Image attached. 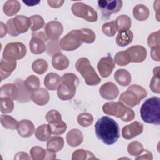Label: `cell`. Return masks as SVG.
<instances>
[{"label":"cell","instance_id":"6da1fadb","mask_svg":"<svg viewBox=\"0 0 160 160\" xmlns=\"http://www.w3.org/2000/svg\"><path fill=\"white\" fill-rule=\"evenodd\" d=\"M94 128L97 138L106 145L114 144L120 137L118 124L108 116H102L99 119Z\"/></svg>","mask_w":160,"mask_h":160},{"label":"cell","instance_id":"7a4b0ae2","mask_svg":"<svg viewBox=\"0 0 160 160\" xmlns=\"http://www.w3.org/2000/svg\"><path fill=\"white\" fill-rule=\"evenodd\" d=\"M159 97H151L145 101L140 109L142 119L149 124L159 125L160 123Z\"/></svg>","mask_w":160,"mask_h":160},{"label":"cell","instance_id":"3957f363","mask_svg":"<svg viewBox=\"0 0 160 160\" xmlns=\"http://www.w3.org/2000/svg\"><path fill=\"white\" fill-rule=\"evenodd\" d=\"M79 81L74 73H66L61 77V82L58 88V98L62 101L71 99L75 95Z\"/></svg>","mask_w":160,"mask_h":160},{"label":"cell","instance_id":"277c9868","mask_svg":"<svg viewBox=\"0 0 160 160\" xmlns=\"http://www.w3.org/2000/svg\"><path fill=\"white\" fill-rule=\"evenodd\" d=\"M102 111L106 114L116 116L124 122H129L135 117L133 110L120 101L105 103L102 106Z\"/></svg>","mask_w":160,"mask_h":160},{"label":"cell","instance_id":"5b68a950","mask_svg":"<svg viewBox=\"0 0 160 160\" xmlns=\"http://www.w3.org/2000/svg\"><path fill=\"white\" fill-rule=\"evenodd\" d=\"M76 70L84 78L85 82L89 86H96L101 82V79L97 74L94 68L91 65L86 58H81L76 62Z\"/></svg>","mask_w":160,"mask_h":160},{"label":"cell","instance_id":"8992f818","mask_svg":"<svg viewBox=\"0 0 160 160\" xmlns=\"http://www.w3.org/2000/svg\"><path fill=\"white\" fill-rule=\"evenodd\" d=\"M73 14L82 18L88 22H96L98 20V13L93 8L81 2L74 3L71 6Z\"/></svg>","mask_w":160,"mask_h":160},{"label":"cell","instance_id":"52a82bcc","mask_svg":"<svg viewBox=\"0 0 160 160\" xmlns=\"http://www.w3.org/2000/svg\"><path fill=\"white\" fill-rule=\"evenodd\" d=\"M25 45L20 42H9L4 49L2 56L4 59L9 61H16L23 58L26 54Z\"/></svg>","mask_w":160,"mask_h":160},{"label":"cell","instance_id":"ba28073f","mask_svg":"<svg viewBox=\"0 0 160 160\" xmlns=\"http://www.w3.org/2000/svg\"><path fill=\"white\" fill-rule=\"evenodd\" d=\"M82 41L79 29L72 30L64 36L59 42L60 48L66 51H74L82 45Z\"/></svg>","mask_w":160,"mask_h":160},{"label":"cell","instance_id":"9c48e42d","mask_svg":"<svg viewBox=\"0 0 160 160\" xmlns=\"http://www.w3.org/2000/svg\"><path fill=\"white\" fill-rule=\"evenodd\" d=\"M98 4L101 10L102 17L108 19L112 14L119 11L122 6V1L121 0H100L98 1Z\"/></svg>","mask_w":160,"mask_h":160},{"label":"cell","instance_id":"30bf717a","mask_svg":"<svg viewBox=\"0 0 160 160\" xmlns=\"http://www.w3.org/2000/svg\"><path fill=\"white\" fill-rule=\"evenodd\" d=\"M44 30L48 39L55 41L58 40L62 34L63 32V26L59 21H51L46 24Z\"/></svg>","mask_w":160,"mask_h":160},{"label":"cell","instance_id":"8fae6325","mask_svg":"<svg viewBox=\"0 0 160 160\" xmlns=\"http://www.w3.org/2000/svg\"><path fill=\"white\" fill-rule=\"evenodd\" d=\"M132 62H142L147 56V51L146 48L140 45L132 46L128 48L126 51Z\"/></svg>","mask_w":160,"mask_h":160},{"label":"cell","instance_id":"7c38bea8","mask_svg":"<svg viewBox=\"0 0 160 160\" xmlns=\"http://www.w3.org/2000/svg\"><path fill=\"white\" fill-rule=\"evenodd\" d=\"M115 67L114 60L111 56L102 58L98 62V69L102 78L108 77Z\"/></svg>","mask_w":160,"mask_h":160},{"label":"cell","instance_id":"4fadbf2b","mask_svg":"<svg viewBox=\"0 0 160 160\" xmlns=\"http://www.w3.org/2000/svg\"><path fill=\"white\" fill-rule=\"evenodd\" d=\"M143 131V125L138 121H134L123 127L122 136L126 139H131L139 135Z\"/></svg>","mask_w":160,"mask_h":160},{"label":"cell","instance_id":"5bb4252c","mask_svg":"<svg viewBox=\"0 0 160 160\" xmlns=\"http://www.w3.org/2000/svg\"><path fill=\"white\" fill-rule=\"evenodd\" d=\"M99 94L105 99L112 100L119 95V89L114 83L107 82L100 87Z\"/></svg>","mask_w":160,"mask_h":160},{"label":"cell","instance_id":"9a60e30c","mask_svg":"<svg viewBox=\"0 0 160 160\" xmlns=\"http://www.w3.org/2000/svg\"><path fill=\"white\" fill-rule=\"evenodd\" d=\"M16 129L18 134L21 137L29 138L33 134L35 131V128L31 121L23 119L18 122Z\"/></svg>","mask_w":160,"mask_h":160},{"label":"cell","instance_id":"2e32d148","mask_svg":"<svg viewBox=\"0 0 160 160\" xmlns=\"http://www.w3.org/2000/svg\"><path fill=\"white\" fill-rule=\"evenodd\" d=\"M12 19L14 26L19 34L27 32L29 28H31V23L29 18L22 15H19L15 16Z\"/></svg>","mask_w":160,"mask_h":160},{"label":"cell","instance_id":"e0dca14e","mask_svg":"<svg viewBox=\"0 0 160 160\" xmlns=\"http://www.w3.org/2000/svg\"><path fill=\"white\" fill-rule=\"evenodd\" d=\"M31 98L37 105L44 106L46 104L49 100V94L46 89L41 88L32 92Z\"/></svg>","mask_w":160,"mask_h":160},{"label":"cell","instance_id":"ac0fdd59","mask_svg":"<svg viewBox=\"0 0 160 160\" xmlns=\"http://www.w3.org/2000/svg\"><path fill=\"white\" fill-rule=\"evenodd\" d=\"M119 101L130 108H133L139 104L141 102L137 95L131 90L128 89L125 92H122L119 97Z\"/></svg>","mask_w":160,"mask_h":160},{"label":"cell","instance_id":"d6986e66","mask_svg":"<svg viewBox=\"0 0 160 160\" xmlns=\"http://www.w3.org/2000/svg\"><path fill=\"white\" fill-rule=\"evenodd\" d=\"M19 90L16 84H6L2 85L0 88L1 97H9L13 100L18 99Z\"/></svg>","mask_w":160,"mask_h":160},{"label":"cell","instance_id":"ffe728a7","mask_svg":"<svg viewBox=\"0 0 160 160\" xmlns=\"http://www.w3.org/2000/svg\"><path fill=\"white\" fill-rule=\"evenodd\" d=\"M16 61H9L2 58L0 64V72L1 80L8 78L16 68Z\"/></svg>","mask_w":160,"mask_h":160},{"label":"cell","instance_id":"44dd1931","mask_svg":"<svg viewBox=\"0 0 160 160\" xmlns=\"http://www.w3.org/2000/svg\"><path fill=\"white\" fill-rule=\"evenodd\" d=\"M82 141V133L78 129H72L70 130L66 134V141L71 147H76L80 145Z\"/></svg>","mask_w":160,"mask_h":160},{"label":"cell","instance_id":"7402d4cb","mask_svg":"<svg viewBox=\"0 0 160 160\" xmlns=\"http://www.w3.org/2000/svg\"><path fill=\"white\" fill-rule=\"evenodd\" d=\"M52 65L57 70L62 71L68 68L69 61L68 58L62 53L54 54L52 58Z\"/></svg>","mask_w":160,"mask_h":160},{"label":"cell","instance_id":"603a6c76","mask_svg":"<svg viewBox=\"0 0 160 160\" xmlns=\"http://www.w3.org/2000/svg\"><path fill=\"white\" fill-rule=\"evenodd\" d=\"M61 82V77L54 72L48 73L44 78V84L46 88L50 91L58 89Z\"/></svg>","mask_w":160,"mask_h":160},{"label":"cell","instance_id":"cb8c5ba5","mask_svg":"<svg viewBox=\"0 0 160 160\" xmlns=\"http://www.w3.org/2000/svg\"><path fill=\"white\" fill-rule=\"evenodd\" d=\"M133 39V33L129 29L122 30L118 32L116 38V44L121 46L124 47L129 44Z\"/></svg>","mask_w":160,"mask_h":160},{"label":"cell","instance_id":"d4e9b609","mask_svg":"<svg viewBox=\"0 0 160 160\" xmlns=\"http://www.w3.org/2000/svg\"><path fill=\"white\" fill-rule=\"evenodd\" d=\"M116 81L122 86H127L131 82V76L128 71L124 69L117 70L114 75Z\"/></svg>","mask_w":160,"mask_h":160},{"label":"cell","instance_id":"484cf974","mask_svg":"<svg viewBox=\"0 0 160 160\" xmlns=\"http://www.w3.org/2000/svg\"><path fill=\"white\" fill-rule=\"evenodd\" d=\"M29 48L32 53L39 54L43 53L46 50V46L44 41L41 38L32 37L29 42Z\"/></svg>","mask_w":160,"mask_h":160},{"label":"cell","instance_id":"4316f807","mask_svg":"<svg viewBox=\"0 0 160 160\" xmlns=\"http://www.w3.org/2000/svg\"><path fill=\"white\" fill-rule=\"evenodd\" d=\"M21 4L17 0L7 1L3 6L4 13L8 16H12L16 14L20 10Z\"/></svg>","mask_w":160,"mask_h":160},{"label":"cell","instance_id":"83f0119b","mask_svg":"<svg viewBox=\"0 0 160 160\" xmlns=\"http://www.w3.org/2000/svg\"><path fill=\"white\" fill-rule=\"evenodd\" d=\"M133 16L139 21H144L146 20L149 16V10L147 6L140 4L134 6L133 8Z\"/></svg>","mask_w":160,"mask_h":160},{"label":"cell","instance_id":"f1b7e54d","mask_svg":"<svg viewBox=\"0 0 160 160\" xmlns=\"http://www.w3.org/2000/svg\"><path fill=\"white\" fill-rule=\"evenodd\" d=\"M51 134L49 124H42L38 126L35 131V136L40 141H48L50 138Z\"/></svg>","mask_w":160,"mask_h":160},{"label":"cell","instance_id":"f546056e","mask_svg":"<svg viewBox=\"0 0 160 160\" xmlns=\"http://www.w3.org/2000/svg\"><path fill=\"white\" fill-rule=\"evenodd\" d=\"M64 143V139L62 137H50L47 142V149L56 152L59 151L63 148Z\"/></svg>","mask_w":160,"mask_h":160},{"label":"cell","instance_id":"4dcf8cb0","mask_svg":"<svg viewBox=\"0 0 160 160\" xmlns=\"http://www.w3.org/2000/svg\"><path fill=\"white\" fill-rule=\"evenodd\" d=\"M16 84L19 90V94L17 100L21 102H26L31 101L30 99H31V94L29 95V92H29L26 88L24 84V82L22 81V79H18L16 82Z\"/></svg>","mask_w":160,"mask_h":160},{"label":"cell","instance_id":"1f68e13d","mask_svg":"<svg viewBox=\"0 0 160 160\" xmlns=\"http://www.w3.org/2000/svg\"><path fill=\"white\" fill-rule=\"evenodd\" d=\"M117 31L129 29L131 26V19L127 15H121L118 16L116 21Z\"/></svg>","mask_w":160,"mask_h":160},{"label":"cell","instance_id":"d6a6232c","mask_svg":"<svg viewBox=\"0 0 160 160\" xmlns=\"http://www.w3.org/2000/svg\"><path fill=\"white\" fill-rule=\"evenodd\" d=\"M24 84L26 88L29 92H32L39 89L40 81L38 76L34 75H30L24 81Z\"/></svg>","mask_w":160,"mask_h":160},{"label":"cell","instance_id":"836d02e7","mask_svg":"<svg viewBox=\"0 0 160 160\" xmlns=\"http://www.w3.org/2000/svg\"><path fill=\"white\" fill-rule=\"evenodd\" d=\"M48 68L47 61L42 59H38L35 60L32 64V69L34 72L39 74H44Z\"/></svg>","mask_w":160,"mask_h":160},{"label":"cell","instance_id":"e575fe53","mask_svg":"<svg viewBox=\"0 0 160 160\" xmlns=\"http://www.w3.org/2000/svg\"><path fill=\"white\" fill-rule=\"evenodd\" d=\"M1 112L8 114L12 111L14 109L13 99L9 97H1Z\"/></svg>","mask_w":160,"mask_h":160},{"label":"cell","instance_id":"d590c367","mask_svg":"<svg viewBox=\"0 0 160 160\" xmlns=\"http://www.w3.org/2000/svg\"><path fill=\"white\" fill-rule=\"evenodd\" d=\"M1 123L6 129H15L17 128L18 121L11 116L2 114L1 116Z\"/></svg>","mask_w":160,"mask_h":160},{"label":"cell","instance_id":"8d00e7d4","mask_svg":"<svg viewBox=\"0 0 160 160\" xmlns=\"http://www.w3.org/2000/svg\"><path fill=\"white\" fill-rule=\"evenodd\" d=\"M82 42L92 43L96 39V34L93 31L88 28L79 29Z\"/></svg>","mask_w":160,"mask_h":160},{"label":"cell","instance_id":"74e56055","mask_svg":"<svg viewBox=\"0 0 160 160\" xmlns=\"http://www.w3.org/2000/svg\"><path fill=\"white\" fill-rule=\"evenodd\" d=\"M31 21V29L32 32H37L44 25V21L42 17L39 15H33L29 18Z\"/></svg>","mask_w":160,"mask_h":160},{"label":"cell","instance_id":"f35d334b","mask_svg":"<svg viewBox=\"0 0 160 160\" xmlns=\"http://www.w3.org/2000/svg\"><path fill=\"white\" fill-rule=\"evenodd\" d=\"M114 61L118 66H123L128 65L131 62V59L126 51H119L116 54Z\"/></svg>","mask_w":160,"mask_h":160},{"label":"cell","instance_id":"ab89813d","mask_svg":"<svg viewBox=\"0 0 160 160\" xmlns=\"http://www.w3.org/2000/svg\"><path fill=\"white\" fill-rule=\"evenodd\" d=\"M49 125L51 133L54 135H61L63 134L67 129V125L62 120L59 122L50 123Z\"/></svg>","mask_w":160,"mask_h":160},{"label":"cell","instance_id":"60d3db41","mask_svg":"<svg viewBox=\"0 0 160 160\" xmlns=\"http://www.w3.org/2000/svg\"><path fill=\"white\" fill-rule=\"evenodd\" d=\"M97 159L91 152L84 149H78L75 151L72 155V160H81V159Z\"/></svg>","mask_w":160,"mask_h":160},{"label":"cell","instance_id":"b9f144b4","mask_svg":"<svg viewBox=\"0 0 160 160\" xmlns=\"http://www.w3.org/2000/svg\"><path fill=\"white\" fill-rule=\"evenodd\" d=\"M144 148L139 141H132L128 144V152L131 156H139L142 153Z\"/></svg>","mask_w":160,"mask_h":160},{"label":"cell","instance_id":"7bdbcfd3","mask_svg":"<svg viewBox=\"0 0 160 160\" xmlns=\"http://www.w3.org/2000/svg\"><path fill=\"white\" fill-rule=\"evenodd\" d=\"M93 116L88 112H82L78 115L77 118L78 122L82 127H88L91 126L93 122Z\"/></svg>","mask_w":160,"mask_h":160},{"label":"cell","instance_id":"ee69618b","mask_svg":"<svg viewBox=\"0 0 160 160\" xmlns=\"http://www.w3.org/2000/svg\"><path fill=\"white\" fill-rule=\"evenodd\" d=\"M30 155L33 160L44 159L46 156V149L39 146H34L30 150Z\"/></svg>","mask_w":160,"mask_h":160},{"label":"cell","instance_id":"f6af8a7d","mask_svg":"<svg viewBox=\"0 0 160 160\" xmlns=\"http://www.w3.org/2000/svg\"><path fill=\"white\" fill-rule=\"evenodd\" d=\"M102 32L108 37L114 36L117 32V27L115 21L104 23L102 26Z\"/></svg>","mask_w":160,"mask_h":160},{"label":"cell","instance_id":"bcb514c9","mask_svg":"<svg viewBox=\"0 0 160 160\" xmlns=\"http://www.w3.org/2000/svg\"><path fill=\"white\" fill-rule=\"evenodd\" d=\"M45 118L46 121L49 122V124L62 121L61 114L55 109H52L48 111L45 116Z\"/></svg>","mask_w":160,"mask_h":160},{"label":"cell","instance_id":"7dc6e473","mask_svg":"<svg viewBox=\"0 0 160 160\" xmlns=\"http://www.w3.org/2000/svg\"><path fill=\"white\" fill-rule=\"evenodd\" d=\"M148 44L149 48H154L159 46L160 41H159V31L154 32L149 34L148 38Z\"/></svg>","mask_w":160,"mask_h":160},{"label":"cell","instance_id":"c3c4849f","mask_svg":"<svg viewBox=\"0 0 160 160\" xmlns=\"http://www.w3.org/2000/svg\"><path fill=\"white\" fill-rule=\"evenodd\" d=\"M128 89L132 91L137 95L140 101L147 96V91H146V89L139 85L132 84Z\"/></svg>","mask_w":160,"mask_h":160},{"label":"cell","instance_id":"681fc988","mask_svg":"<svg viewBox=\"0 0 160 160\" xmlns=\"http://www.w3.org/2000/svg\"><path fill=\"white\" fill-rule=\"evenodd\" d=\"M149 87L152 92L158 94L160 92L159 74H154L153 77L151 80Z\"/></svg>","mask_w":160,"mask_h":160},{"label":"cell","instance_id":"f907efd6","mask_svg":"<svg viewBox=\"0 0 160 160\" xmlns=\"http://www.w3.org/2000/svg\"><path fill=\"white\" fill-rule=\"evenodd\" d=\"M6 26L8 28V32L9 35L12 36H18L19 34L16 31L14 24H13V19H10L6 22Z\"/></svg>","mask_w":160,"mask_h":160},{"label":"cell","instance_id":"816d5d0a","mask_svg":"<svg viewBox=\"0 0 160 160\" xmlns=\"http://www.w3.org/2000/svg\"><path fill=\"white\" fill-rule=\"evenodd\" d=\"M159 46L154 47L151 48V56L152 59L156 61H159L160 58H159Z\"/></svg>","mask_w":160,"mask_h":160},{"label":"cell","instance_id":"f5cc1de1","mask_svg":"<svg viewBox=\"0 0 160 160\" xmlns=\"http://www.w3.org/2000/svg\"><path fill=\"white\" fill-rule=\"evenodd\" d=\"M142 152L143 154L141 153L139 154L138 157L136 158V159H152V154L150 151L146 149H144Z\"/></svg>","mask_w":160,"mask_h":160},{"label":"cell","instance_id":"db71d44e","mask_svg":"<svg viewBox=\"0 0 160 160\" xmlns=\"http://www.w3.org/2000/svg\"><path fill=\"white\" fill-rule=\"evenodd\" d=\"M64 2V1L63 0H54V1H48V3L49 6H51L52 8H58L61 7Z\"/></svg>","mask_w":160,"mask_h":160},{"label":"cell","instance_id":"11a10c76","mask_svg":"<svg viewBox=\"0 0 160 160\" xmlns=\"http://www.w3.org/2000/svg\"><path fill=\"white\" fill-rule=\"evenodd\" d=\"M32 37H37L42 39L44 42H46L48 39V38L45 32L41 31V32H32Z\"/></svg>","mask_w":160,"mask_h":160},{"label":"cell","instance_id":"9f6ffc18","mask_svg":"<svg viewBox=\"0 0 160 160\" xmlns=\"http://www.w3.org/2000/svg\"><path fill=\"white\" fill-rule=\"evenodd\" d=\"M57 41H56V42H51L48 43V52L49 54H52V52H58L59 51V49L58 48V46H57Z\"/></svg>","mask_w":160,"mask_h":160},{"label":"cell","instance_id":"6f0895ef","mask_svg":"<svg viewBox=\"0 0 160 160\" xmlns=\"http://www.w3.org/2000/svg\"><path fill=\"white\" fill-rule=\"evenodd\" d=\"M14 159H29L30 157H29L28 154L24 152H19L16 154V156H14Z\"/></svg>","mask_w":160,"mask_h":160},{"label":"cell","instance_id":"680465c9","mask_svg":"<svg viewBox=\"0 0 160 160\" xmlns=\"http://www.w3.org/2000/svg\"><path fill=\"white\" fill-rule=\"evenodd\" d=\"M8 32V28L6 25H5L3 22H1V31H0V38H3L6 36Z\"/></svg>","mask_w":160,"mask_h":160},{"label":"cell","instance_id":"91938a15","mask_svg":"<svg viewBox=\"0 0 160 160\" xmlns=\"http://www.w3.org/2000/svg\"><path fill=\"white\" fill-rule=\"evenodd\" d=\"M56 152L49 149H46V156L45 159H56Z\"/></svg>","mask_w":160,"mask_h":160},{"label":"cell","instance_id":"94428289","mask_svg":"<svg viewBox=\"0 0 160 160\" xmlns=\"http://www.w3.org/2000/svg\"><path fill=\"white\" fill-rule=\"evenodd\" d=\"M25 4H26L28 6H33L35 5H37L40 2L39 1H22Z\"/></svg>","mask_w":160,"mask_h":160}]
</instances>
